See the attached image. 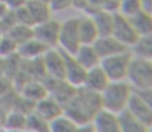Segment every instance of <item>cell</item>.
I'll return each mask as SVG.
<instances>
[{"label":"cell","mask_w":152,"mask_h":132,"mask_svg":"<svg viewBox=\"0 0 152 132\" xmlns=\"http://www.w3.org/2000/svg\"><path fill=\"white\" fill-rule=\"evenodd\" d=\"M102 108L99 93L85 87L77 89L76 94L64 105V115L70 118L78 126L91 124L95 115Z\"/></svg>","instance_id":"1"},{"label":"cell","mask_w":152,"mask_h":132,"mask_svg":"<svg viewBox=\"0 0 152 132\" xmlns=\"http://www.w3.org/2000/svg\"><path fill=\"white\" fill-rule=\"evenodd\" d=\"M134 90L127 81L110 82L100 93L102 105L104 110L118 115L127 108V104Z\"/></svg>","instance_id":"2"},{"label":"cell","mask_w":152,"mask_h":132,"mask_svg":"<svg viewBox=\"0 0 152 132\" xmlns=\"http://www.w3.org/2000/svg\"><path fill=\"white\" fill-rule=\"evenodd\" d=\"M126 81L134 91L152 88V60L132 57Z\"/></svg>","instance_id":"3"},{"label":"cell","mask_w":152,"mask_h":132,"mask_svg":"<svg viewBox=\"0 0 152 132\" xmlns=\"http://www.w3.org/2000/svg\"><path fill=\"white\" fill-rule=\"evenodd\" d=\"M132 57L134 55L129 52V50H127L125 52L102 59L99 65L104 69L110 82L126 81L128 68Z\"/></svg>","instance_id":"4"},{"label":"cell","mask_w":152,"mask_h":132,"mask_svg":"<svg viewBox=\"0 0 152 132\" xmlns=\"http://www.w3.org/2000/svg\"><path fill=\"white\" fill-rule=\"evenodd\" d=\"M79 35V18H68L61 23L58 46L61 51L74 55L81 46Z\"/></svg>","instance_id":"5"},{"label":"cell","mask_w":152,"mask_h":132,"mask_svg":"<svg viewBox=\"0 0 152 132\" xmlns=\"http://www.w3.org/2000/svg\"><path fill=\"white\" fill-rule=\"evenodd\" d=\"M111 35L127 49L132 48L140 37L129 19L119 12L114 15V25Z\"/></svg>","instance_id":"6"},{"label":"cell","mask_w":152,"mask_h":132,"mask_svg":"<svg viewBox=\"0 0 152 132\" xmlns=\"http://www.w3.org/2000/svg\"><path fill=\"white\" fill-rule=\"evenodd\" d=\"M46 75L57 80H64L65 57L59 48H50L42 56Z\"/></svg>","instance_id":"7"},{"label":"cell","mask_w":152,"mask_h":132,"mask_svg":"<svg viewBox=\"0 0 152 132\" xmlns=\"http://www.w3.org/2000/svg\"><path fill=\"white\" fill-rule=\"evenodd\" d=\"M60 26L61 23L53 19L35 25L33 27V38L42 42L48 49L57 48Z\"/></svg>","instance_id":"8"},{"label":"cell","mask_w":152,"mask_h":132,"mask_svg":"<svg viewBox=\"0 0 152 132\" xmlns=\"http://www.w3.org/2000/svg\"><path fill=\"white\" fill-rule=\"evenodd\" d=\"M42 83L46 86L49 95L55 100H57L63 107L74 97L78 89L68 84L65 80H57V78H52L49 76H46L42 80Z\"/></svg>","instance_id":"9"},{"label":"cell","mask_w":152,"mask_h":132,"mask_svg":"<svg viewBox=\"0 0 152 132\" xmlns=\"http://www.w3.org/2000/svg\"><path fill=\"white\" fill-rule=\"evenodd\" d=\"M64 53L65 57V74L64 80L74 86L75 88H81L84 86L85 78H86L87 70L83 67L78 61L75 59L72 55Z\"/></svg>","instance_id":"10"},{"label":"cell","mask_w":152,"mask_h":132,"mask_svg":"<svg viewBox=\"0 0 152 132\" xmlns=\"http://www.w3.org/2000/svg\"><path fill=\"white\" fill-rule=\"evenodd\" d=\"M91 126L93 132H121L118 115L104 108L95 115Z\"/></svg>","instance_id":"11"},{"label":"cell","mask_w":152,"mask_h":132,"mask_svg":"<svg viewBox=\"0 0 152 132\" xmlns=\"http://www.w3.org/2000/svg\"><path fill=\"white\" fill-rule=\"evenodd\" d=\"M92 46L95 49L100 60L104 58H107V57H111L113 55L119 54V53L129 50V49L125 48L122 44H120L112 35L98 36V38L92 44Z\"/></svg>","instance_id":"12"},{"label":"cell","mask_w":152,"mask_h":132,"mask_svg":"<svg viewBox=\"0 0 152 132\" xmlns=\"http://www.w3.org/2000/svg\"><path fill=\"white\" fill-rule=\"evenodd\" d=\"M33 112L50 123L51 121L63 114V106L57 100L48 95L47 97L36 102Z\"/></svg>","instance_id":"13"},{"label":"cell","mask_w":152,"mask_h":132,"mask_svg":"<svg viewBox=\"0 0 152 132\" xmlns=\"http://www.w3.org/2000/svg\"><path fill=\"white\" fill-rule=\"evenodd\" d=\"M126 110H128L134 118L140 120L149 128L152 126V110L139 96L136 91L130 97Z\"/></svg>","instance_id":"14"},{"label":"cell","mask_w":152,"mask_h":132,"mask_svg":"<svg viewBox=\"0 0 152 132\" xmlns=\"http://www.w3.org/2000/svg\"><path fill=\"white\" fill-rule=\"evenodd\" d=\"M109 84H110L109 78L104 73V69L100 67V65H97L87 70L86 78H85L83 87L100 94Z\"/></svg>","instance_id":"15"},{"label":"cell","mask_w":152,"mask_h":132,"mask_svg":"<svg viewBox=\"0 0 152 132\" xmlns=\"http://www.w3.org/2000/svg\"><path fill=\"white\" fill-rule=\"evenodd\" d=\"M18 92L21 96L28 99L29 101L33 102V103H36V102H38L39 100H42L49 95L42 81L38 80L28 81L21 87V89Z\"/></svg>","instance_id":"16"},{"label":"cell","mask_w":152,"mask_h":132,"mask_svg":"<svg viewBox=\"0 0 152 132\" xmlns=\"http://www.w3.org/2000/svg\"><path fill=\"white\" fill-rule=\"evenodd\" d=\"M26 8L30 14L34 26L52 19L53 12L48 1H35V0L28 1L26 4Z\"/></svg>","instance_id":"17"},{"label":"cell","mask_w":152,"mask_h":132,"mask_svg":"<svg viewBox=\"0 0 152 132\" xmlns=\"http://www.w3.org/2000/svg\"><path fill=\"white\" fill-rule=\"evenodd\" d=\"M72 56L86 70L99 65L100 58L92 44H81Z\"/></svg>","instance_id":"18"},{"label":"cell","mask_w":152,"mask_h":132,"mask_svg":"<svg viewBox=\"0 0 152 132\" xmlns=\"http://www.w3.org/2000/svg\"><path fill=\"white\" fill-rule=\"evenodd\" d=\"M48 50L46 46L36 40L35 38H31L28 41L20 44L18 46L17 54L22 60H32V59L39 58L44 55V53Z\"/></svg>","instance_id":"19"},{"label":"cell","mask_w":152,"mask_h":132,"mask_svg":"<svg viewBox=\"0 0 152 132\" xmlns=\"http://www.w3.org/2000/svg\"><path fill=\"white\" fill-rule=\"evenodd\" d=\"M79 35L82 44H92L98 38V32L90 16L79 18Z\"/></svg>","instance_id":"20"},{"label":"cell","mask_w":152,"mask_h":132,"mask_svg":"<svg viewBox=\"0 0 152 132\" xmlns=\"http://www.w3.org/2000/svg\"><path fill=\"white\" fill-rule=\"evenodd\" d=\"M97 29L99 36H108L112 34L114 25V15L99 9L90 16Z\"/></svg>","instance_id":"21"},{"label":"cell","mask_w":152,"mask_h":132,"mask_svg":"<svg viewBox=\"0 0 152 132\" xmlns=\"http://www.w3.org/2000/svg\"><path fill=\"white\" fill-rule=\"evenodd\" d=\"M129 20L139 36L152 34V12L142 9Z\"/></svg>","instance_id":"22"},{"label":"cell","mask_w":152,"mask_h":132,"mask_svg":"<svg viewBox=\"0 0 152 132\" xmlns=\"http://www.w3.org/2000/svg\"><path fill=\"white\" fill-rule=\"evenodd\" d=\"M121 132H149V127L134 118L128 110L118 114Z\"/></svg>","instance_id":"23"},{"label":"cell","mask_w":152,"mask_h":132,"mask_svg":"<svg viewBox=\"0 0 152 132\" xmlns=\"http://www.w3.org/2000/svg\"><path fill=\"white\" fill-rule=\"evenodd\" d=\"M26 115L17 110H10L4 119L2 127L4 130L24 131L26 129Z\"/></svg>","instance_id":"24"},{"label":"cell","mask_w":152,"mask_h":132,"mask_svg":"<svg viewBox=\"0 0 152 132\" xmlns=\"http://www.w3.org/2000/svg\"><path fill=\"white\" fill-rule=\"evenodd\" d=\"M8 35L17 44L18 46L24 42L28 41L29 39L33 38V27L26 26L22 24H16L12 26L6 33H3Z\"/></svg>","instance_id":"25"},{"label":"cell","mask_w":152,"mask_h":132,"mask_svg":"<svg viewBox=\"0 0 152 132\" xmlns=\"http://www.w3.org/2000/svg\"><path fill=\"white\" fill-rule=\"evenodd\" d=\"M132 49L136 57L152 60V34L140 36Z\"/></svg>","instance_id":"26"},{"label":"cell","mask_w":152,"mask_h":132,"mask_svg":"<svg viewBox=\"0 0 152 132\" xmlns=\"http://www.w3.org/2000/svg\"><path fill=\"white\" fill-rule=\"evenodd\" d=\"M78 125L64 112L50 122V132H75Z\"/></svg>","instance_id":"27"},{"label":"cell","mask_w":152,"mask_h":132,"mask_svg":"<svg viewBox=\"0 0 152 132\" xmlns=\"http://www.w3.org/2000/svg\"><path fill=\"white\" fill-rule=\"evenodd\" d=\"M31 132H50V123L34 112L27 115L26 129Z\"/></svg>","instance_id":"28"},{"label":"cell","mask_w":152,"mask_h":132,"mask_svg":"<svg viewBox=\"0 0 152 132\" xmlns=\"http://www.w3.org/2000/svg\"><path fill=\"white\" fill-rule=\"evenodd\" d=\"M144 9L141 0H120L119 2V14L126 18H132L139 12Z\"/></svg>","instance_id":"29"},{"label":"cell","mask_w":152,"mask_h":132,"mask_svg":"<svg viewBox=\"0 0 152 132\" xmlns=\"http://www.w3.org/2000/svg\"><path fill=\"white\" fill-rule=\"evenodd\" d=\"M18 44L6 34H2L0 38V58H7L17 54Z\"/></svg>","instance_id":"30"},{"label":"cell","mask_w":152,"mask_h":132,"mask_svg":"<svg viewBox=\"0 0 152 132\" xmlns=\"http://www.w3.org/2000/svg\"><path fill=\"white\" fill-rule=\"evenodd\" d=\"M74 0H48L52 12H64L72 6Z\"/></svg>","instance_id":"31"},{"label":"cell","mask_w":152,"mask_h":132,"mask_svg":"<svg viewBox=\"0 0 152 132\" xmlns=\"http://www.w3.org/2000/svg\"><path fill=\"white\" fill-rule=\"evenodd\" d=\"M12 89H15V87H14V85H12V80L6 78L5 75L0 76V97L5 95L6 93L12 91Z\"/></svg>","instance_id":"32"},{"label":"cell","mask_w":152,"mask_h":132,"mask_svg":"<svg viewBox=\"0 0 152 132\" xmlns=\"http://www.w3.org/2000/svg\"><path fill=\"white\" fill-rule=\"evenodd\" d=\"M3 2L8 10L16 12V10L26 6L28 0H3Z\"/></svg>","instance_id":"33"},{"label":"cell","mask_w":152,"mask_h":132,"mask_svg":"<svg viewBox=\"0 0 152 132\" xmlns=\"http://www.w3.org/2000/svg\"><path fill=\"white\" fill-rule=\"evenodd\" d=\"M136 92L138 93L141 98L144 100L145 103L152 110V88L142 90V91H136Z\"/></svg>","instance_id":"34"},{"label":"cell","mask_w":152,"mask_h":132,"mask_svg":"<svg viewBox=\"0 0 152 132\" xmlns=\"http://www.w3.org/2000/svg\"><path fill=\"white\" fill-rule=\"evenodd\" d=\"M75 132H93L91 124H87V125H80L78 126V128L76 129Z\"/></svg>","instance_id":"35"},{"label":"cell","mask_w":152,"mask_h":132,"mask_svg":"<svg viewBox=\"0 0 152 132\" xmlns=\"http://www.w3.org/2000/svg\"><path fill=\"white\" fill-rule=\"evenodd\" d=\"M144 9L152 12V0H141Z\"/></svg>","instance_id":"36"},{"label":"cell","mask_w":152,"mask_h":132,"mask_svg":"<svg viewBox=\"0 0 152 132\" xmlns=\"http://www.w3.org/2000/svg\"><path fill=\"white\" fill-rule=\"evenodd\" d=\"M4 72H5V64H4V59L0 58V76H3Z\"/></svg>","instance_id":"37"},{"label":"cell","mask_w":152,"mask_h":132,"mask_svg":"<svg viewBox=\"0 0 152 132\" xmlns=\"http://www.w3.org/2000/svg\"><path fill=\"white\" fill-rule=\"evenodd\" d=\"M4 132H22V131H12V130H4Z\"/></svg>","instance_id":"38"},{"label":"cell","mask_w":152,"mask_h":132,"mask_svg":"<svg viewBox=\"0 0 152 132\" xmlns=\"http://www.w3.org/2000/svg\"><path fill=\"white\" fill-rule=\"evenodd\" d=\"M28 1H32V0H28ZM35 1H48V0H35Z\"/></svg>","instance_id":"39"},{"label":"cell","mask_w":152,"mask_h":132,"mask_svg":"<svg viewBox=\"0 0 152 132\" xmlns=\"http://www.w3.org/2000/svg\"><path fill=\"white\" fill-rule=\"evenodd\" d=\"M0 33H1V21H0Z\"/></svg>","instance_id":"40"},{"label":"cell","mask_w":152,"mask_h":132,"mask_svg":"<svg viewBox=\"0 0 152 132\" xmlns=\"http://www.w3.org/2000/svg\"><path fill=\"white\" fill-rule=\"evenodd\" d=\"M149 132H152V126L150 127V129H149Z\"/></svg>","instance_id":"41"},{"label":"cell","mask_w":152,"mask_h":132,"mask_svg":"<svg viewBox=\"0 0 152 132\" xmlns=\"http://www.w3.org/2000/svg\"><path fill=\"white\" fill-rule=\"evenodd\" d=\"M22 132H31V131H29V130H24V131H22Z\"/></svg>","instance_id":"42"},{"label":"cell","mask_w":152,"mask_h":132,"mask_svg":"<svg viewBox=\"0 0 152 132\" xmlns=\"http://www.w3.org/2000/svg\"><path fill=\"white\" fill-rule=\"evenodd\" d=\"M1 35H2V33H0V38H1Z\"/></svg>","instance_id":"43"},{"label":"cell","mask_w":152,"mask_h":132,"mask_svg":"<svg viewBox=\"0 0 152 132\" xmlns=\"http://www.w3.org/2000/svg\"><path fill=\"white\" fill-rule=\"evenodd\" d=\"M0 2H3V0H0Z\"/></svg>","instance_id":"44"},{"label":"cell","mask_w":152,"mask_h":132,"mask_svg":"<svg viewBox=\"0 0 152 132\" xmlns=\"http://www.w3.org/2000/svg\"><path fill=\"white\" fill-rule=\"evenodd\" d=\"M118 1H120V0H118Z\"/></svg>","instance_id":"45"}]
</instances>
